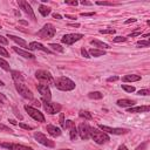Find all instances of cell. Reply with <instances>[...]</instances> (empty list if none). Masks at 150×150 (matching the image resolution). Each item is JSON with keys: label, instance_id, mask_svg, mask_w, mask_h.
<instances>
[{"label": "cell", "instance_id": "ba28073f", "mask_svg": "<svg viewBox=\"0 0 150 150\" xmlns=\"http://www.w3.org/2000/svg\"><path fill=\"white\" fill-rule=\"evenodd\" d=\"M34 138L39 142V143H41L42 145H45V146H48V148H54L55 146V143H54V141H52L50 138H48L45 134H42V132H34Z\"/></svg>", "mask_w": 150, "mask_h": 150}, {"label": "cell", "instance_id": "11a10c76", "mask_svg": "<svg viewBox=\"0 0 150 150\" xmlns=\"http://www.w3.org/2000/svg\"><path fill=\"white\" fill-rule=\"evenodd\" d=\"M68 26H71V27H79L80 25H79V23H70V25H68Z\"/></svg>", "mask_w": 150, "mask_h": 150}, {"label": "cell", "instance_id": "d4e9b609", "mask_svg": "<svg viewBox=\"0 0 150 150\" xmlns=\"http://www.w3.org/2000/svg\"><path fill=\"white\" fill-rule=\"evenodd\" d=\"M39 12L41 13L42 16H47V15L50 14V8L47 7V6H45V5H40L39 6Z\"/></svg>", "mask_w": 150, "mask_h": 150}, {"label": "cell", "instance_id": "2e32d148", "mask_svg": "<svg viewBox=\"0 0 150 150\" xmlns=\"http://www.w3.org/2000/svg\"><path fill=\"white\" fill-rule=\"evenodd\" d=\"M12 49H13L16 54H19L20 56H22V57H26V59H34V57H35L32 53L26 52V50H23V49H21V48H19V47H12Z\"/></svg>", "mask_w": 150, "mask_h": 150}, {"label": "cell", "instance_id": "91938a15", "mask_svg": "<svg viewBox=\"0 0 150 150\" xmlns=\"http://www.w3.org/2000/svg\"><path fill=\"white\" fill-rule=\"evenodd\" d=\"M0 28H1V26H0Z\"/></svg>", "mask_w": 150, "mask_h": 150}, {"label": "cell", "instance_id": "bcb514c9", "mask_svg": "<svg viewBox=\"0 0 150 150\" xmlns=\"http://www.w3.org/2000/svg\"><path fill=\"white\" fill-rule=\"evenodd\" d=\"M60 124H61V127L63 128V125H64V121H63V114H61V115H60Z\"/></svg>", "mask_w": 150, "mask_h": 150}, {"label": "cell", "instance_id": "8992f818", "mask_svg": "<svg viewBox=\"0 0 150 150\" xmlns=\"http://www.w3.org/2000/svg\"><path fill=\"white\" fill-rule=\"evenodd\" d=\"M25 110L28 112V115L32 117V118H34L35 121H38V122H45V116H43V114L40 111V110H38L36 108H33V107H30V105H25Z\"/></svg>", "mask_w": 150, "mask_h": 150}, {"label": "cell", "instance_id": "60d3db41", "mask_svg": "<svg viewBox=\"0 0 150 150\" xmlns=\"http://www.w3.org/2000/svg\"><path fill=\"white\" fill-rule=\"evenodd\" d=\"M135 150H146V143L144 142V143H142L141 145H138Z\"/></svg>", "mask_w": 150, "mask_h": 150}, {"label": "cell", "instance_id": "d590c367", "mask_svg": "<svg viewBox=\"0 0 150 150\" xmlns=\"http://www.w3.org/2000/svg\"><path fill=\"white\" fill-rule=\"evenodd\" d=\"M0 130L1 131H6V132H12V130L8 127H6L5 124H1V123H0Z\"/></svg>", "mask_w": 150, "mask_h": 150}, {"label": "cell", "instance_id": "d6986e66", "mask_svg": "<svg viewBox=\"0 0 150 150\" xmlns=\"http://www.w3.org/2000/svg\"><path fill=\"white\" fill-rule=\"evenodd\" d=\"M150 107L149 105H141V107H130L128 108V112H143V111H149Z\"/></svg>", "mask_w": 150, "mask_h": 150}, {"label": "cell", "instance_id": "6da1fadb", "mask_svg": "<svg viewBox=\"0 0 150 150\" xmlns=\"http://www.w3.org/2000/svg\"><path fill=\"white\" fill-rule=\"evenodd\" d=\"M54 86L59 89V90H62V91H69V90H73L75 88V82L71 81L70 79L66 77V76H61L59 79H56L54 81Z\"/></svg>", "mask_w": 150, "mask_h": 150}, {"label": "cell", "instance_id": "5b68a950", "mask_svg": "<svg viewBox=\"0 0 150 150\" xmlns=\"http://www.w3.org/2000/svg\"><path fill=\"white\" fill-rule=\"evenodd\" d=\"M42 105H43V109L50 114V115H54V114H57L60 112L61 110V104L59 103H55V102H52V101H42Z\"/></svg>", "mask_w": 150, "mask_h": 150}, {"label": "cell", "instance_id": "30bf717a", "mask_svg": "<svg viewBox=\"0 0 150 150\" xmlns=\"http://www.w3.org/2000/svg\"><path fill=\"white\" fill-rule=\"evenodd\" d=\"M18 5H19V7L33 20V21H36V18H35V14H34V12H33V9H32V7H30V5L27 2V1H23V0H19L18 1Z\"/></svg>", "mask_w": 150, "mask_h": 150}, {"label": "cell", "instance_id": "7402d4cb", "mask_svg": "<svg viewBox=\"0 0 150 150\" xmlns=\"http://www.w3.org/2000/svg\"><path fill=\"white\" fill-rule=\"evenodd\" d=\"M90 43H91L93 46L97 47V49H102V50L110 48V47H109V45H107V43H104V42H102V41H98V40H91V41H90Z\"/></svg>", "mask_w": 150, "mask_h": 150}, {"label": "cell", "instance_id": "4316f807", "mask_svg": "<svg viewBox=\"0 0 150 150\" xmlns=\"http://www.w3.org/2000/svg\"><path fill=\"white\" fill-rule=\"evenodd\" d=\"M79 115H80V117H83V118H86V120H91V118H93L91 114H90L89 111H87V110H80Z\"/></svg>", "mask_w": 150, "mask_h": 150}, {"label": "cell", "instance_id": "7c38bea8", "mask_svg": "<svg viewBox=\"0 0 150 150\" xmlns=\"http://www.w3.org/2000/svg\"><path fill=\"white\" fill-rule=\"evenodd\" d=\"M38 91L41 94L42 96V101H50L52 98V94H50V89L47 84H39L38 86Z\"/></svg>", "mask_w": 150, "mask_h": 150}, {"label": "cell", "instance_id": "ffe728a7", "mask_svg": "<svg viewBox=\"0 0 150 150\" xmlns=\"http://www.w3.org/2000/svg\"><path fill=\"white\" fill-rule=\"evenodd\" d=\"M116 103L120 107H132L135 104V101L134 100H129V98H121Z\"/></svg>", "mask_w": 150, "mask_h": 150}, {"label": "cell", "instance_id": "7dc6e473", "mask_svg": "<svg viewBox=\"0 0 150 150\" xmlns=\"http://www.w3.org/2000/svg\"><path fill=\"white\" fill-rule=\"evenodd\" d=\"M137 21V19H135V18H131V19H128L127 21H125V23H130V22H136Z\"/></svg>", "mask_w": 150, "mask_h": 150}, {"label": "cell", "instance_id": "4fadbf2b", "mask_svg": "<svg viewBox=\"0 0 150 150\" xmlns=\"http://www.w3.org/2000/svg\"><path fill=\"white\" fill-rule=\"evenodd\" d=\"M98 128H100L102 131L109 132V134H112V135H122V134L128 132L127 129H122V128H111V127H107V125H103V124H100Z\"/></svg>", "mask_w": 150, "mask_h": 150}, {"label": "cell", "instance_id": "f5cc1de1", "mask_svg": "<svg viewBox=\"0 0 150 150\" xmlns=\"http://www.w3.org/2000/svg\"><path fill=\"white\" fill-rule=\"evenodd\" d=\"M118 150H128V148L125 145H120L118 146Z\"/></svg>", "mask_w": 150, "mask_h": 150}, {"label": "cell", "instance_id": "9a60e30c", "mask_svg": "<svg viewBox=\"0 0 150 150\" xmlns=\"http://www.w3.org/2000/svg\"><path fill=\"white\" fill-rule=\"evenodd\" d=\"M28 49L29 50H42V52H46V53H50V50L47 48V47H45L43 45H41V43H39V42H35V41H33V42H30L29 45H28Z\"/></svg>", "mask_w": 150, "mask_h": 150}, {"label": "cell", "instance_id": "816d5d0a", "mask_svg": "<svg viewBox=\"0 0 150 150\" xmlns=\"http://www.w3.org/2000/svg\"><path fill=\"white\" fill-rule=\"evenodd\" d=\"M53 18H54V19H62V16H61L60 14H57V13H54V14H53Z\"/></svg>", "mask_w": 150, "mask_h": 150}, {"label": "cell", "instance_id": "277c9868", "mask_svg": "<svg viewBox=\"0 0 150 150\" xmlns=\"http://www.w3.org/2000/svg\"><path fill=\"white\" fill-rule=\"evenodd\" d=\"M35 77L42 83V84H54V79L47 70H38L35 73Z\"/></svg>", "mask_w": 150, "mask_h": 150}, {"label": "cell", "instance_id": "484cf974", "mask_svg": "<svg viewBox=\"0 0 150 150\" xmlns=\"http://www.w3.org/2000/svg\"><path fill=\"white\" fill-rule=\"evenodd\" d=\"M88 97L93 98V100H101L103 97V94H101L100 91H90L88 94Z\"/></svg>", "mask_w": 150, "mask_h": 150}, {"label": "cell", "instance_id": "db71d44e", "mask_svg": "<svg viewBox=\"0 0 150 150\" xmlns=\"http://www.w3.org/2000/svg\"><path fill=\"white\" fill-rule=\"evenodd\" d=\"M66 18H68V19H76V16H74V15H69V14H66Z\"/></svg>", "mask_w": 150, "mask_h": 150}, {"label": "cell", "instance_id": "74e56055", "mask_svg": "<svg viewBox=\"0 0 150 150\" xmlns=\"http://www.w3.org/2000/svg\"><path fill=\"white\" fill-rule=\"evenodd\" d=\"M81 54H82L86 59H89V57H90V55H89V53H88V50H87L86 48H82V49H81Z\"/></svg>", "mask_w": 150, "mask_h": 150}, {"label": "cell", "instance_id": "ac0fdd59", "mask_svg": "<svg viewBox=\"0 0 150 150\" xmlns=\"http://www.w3.org/2000/svg\"><path fill=\"white\" fill-rule=\"evenodd\" d=\"M8 38L9 39H12L15 43H18L19 46H21V47H23V48H27L28 49V43L25 41V40H22L21 38H18V36H15V35H12V34H8Z\"/></svg>", "mask_w": 150, "mask_h": 150}, {"label": "cell", "instance_id": "6f0895ef", "mask_svg": "<svg viewBox=\"0 0 150 150\" xmlns=\"http://www.w3.org/2000/svg\"><path fill=\"white\" fill-rule=\"evenodd\" d=\"M1 86H5V83H4L2 81H0V87H1Z\"/></svg>", "mask_w": 150, "mask_h": 150}, {"label": "cell", "instance_id": "603a6c76", "mask_svg": "<svg viewBox=\"0 0 150 150\" xmlns=\"http://www.w3.org/2000/svg\"><path fill=\"white\" fill-rule=\"evenodd\" d=\"M88 53H89L90 56H95V57L105 55V52H104V50H102V49H97V48H91Z\"/></svg>", "mask_w": 150, "mask_h": 150}, {"label": "cell", "instance_id": "d6a6232c", "mask_svg": "<svg viewBox=\"0 0 150 150\" xmlns=\"http://www.w3.org/2000/svg\"><path fill=\"white\" fill-rule=\"evenodd\" d=\"M101 34H114L115 33V29L114 28H108V29H101L100 30Z\"/></svg>", "mask_w": 150, "mask_h": 150}, {"label": "cell", "instance_id": "f35d334b", "mask_svg": "<svg viewBox=\"0 0 150 150\" xmlns=\"http://www.w3.org/2000/svg\"><path fill=\"white\" fill-rule=\"evenodd\" d=\"M19 127H21V128H23V129H27V130H33V129H34L33 127H30V125H28V124H25V123H19Z\"/></svg>", "mask_w": 150, "mask_h": 150}, {"label": "cell", "instance_id": "4dcf8cb0", "mask_svg": "<svg viewBox=\"0 0 150 150\" xmlns=\"http://www.w3.org/2000/svg\"><path fill=\"white\" fill-rule=\"evenodd\" d=\"M137 46H141V47H149L150 46V42L148 40H139L137 41Z\"/></svg>", "mask_w": 150, "mask_h": 150}, {"label": "cell", "instance_id": "681fc988", "mask_svg": "<svg viewBox=\"0 0 150 150\" xmlns=\"http://www.w3.org/2000/svg\"><path fill=\"white\" fill-rule=\"evenodd\" d=\"M137 35H141V32L139 30H137V32H134V33H131L129 36H137Z\"/></svg>", "mask_w": 150, "mask_h": 150}, {"label": "cell", "instance_id": "8fae6325", "mask_svg": "<svg viewBox=\"0 0 150 150\" xmlns=\"http://www.w3.org/2000/svg\"><path fill=\"white\" fill-rule=\"evenodd\" d=\"M90 128L91 127H89V124L88 123H81L80 125H79V129H77V132H79V135H80V137L82 138V139H88V138H90Z\"/></svg>", "mask_w": 150, "mask_h": 150}, {"label": "cell", "instance_id": "f1b7e54d", "mask_svg": "<svg viewBox=\"0 0 150 150\" xmlns=\"http://www.w3.org/2000/svg\"><path fill=\"white\" fill-rule=\"evenodd\" d=\"M0 67L4 69V70H9L11 68H9V64H8V62L6 61V60H4L2 57H0Z\"/></svg>", "mask_w": 150, "mask_h": 150}, {"label": "cell", "instance_id": "c3c4849f", "mask_svg": "<svg viewBox=\"0 0 150 150\" xmlns=\"http://www.w3.org/2000/svg\"><path fill=\"white\" fill-rule=\"evenodd\" d=\"M0 102H1V103H5V102H6V97H5L1 93H0Z\"/></svg>", "mask_w": 150, "mask_h": 150}, {"label": "cell", "instance_id": "5bb4252c", "mask_svg": "<svg viewBox=\"0 0 150 150\" xmlns=\"http://www.w3.org/2000/svg\"><path fill=\"white\" fill-rule=\"evenodd\" d=\"M1 148H6L8 150H33L30 146L23 145V144H18V143H1Z\"/></svg>", "mask_w": 150, "mask_h": 150}, {"label": "cell", "instance_id": "f546056e", "mask_svg": "<svg viewBox=\"0 0 150 150\" xmlns=\"http://www.w3.org/2000/svg\"><path fill=\"white\" fill-rule=\"evenodd\" d=\"M49 47H50L53 50H55V52H59V53H62V52H63V48H62L60 45H57V43H50Z\"/></svg>", "mask_w": 150, "mask_h": 150}, {"label": "cell", "instance_id": "1f68e13d", "mask_svg": "<svg viewBox=\"0 0 150 150\" xmlns=\"http://www.w3.org/2000/svg\"><path fill=\"white\" fill-rule=\"evenodd\" d=\"M122 88L127 91V93H134L135 91V87H132V86H127V84H123L122 86Z\"/></svg>", "mask_w": 150, "mask_h": 150}, {"label": "cell", "instance_id": "7bdbcfd3", "mask_svg": "<svg viewBox=\"0 0 150 150\" xmlns=\"http://www.w3.org/2000/svg\"><path fill=\"white\" fill-rule=\"evenodd\" d=\"M64 2H66L67 5H70V6H76V5H77V1H76V0H75V1H68V0H66Z\"/></svg>", "mask_w": 150, "mask_h": 150}, {"label": "cell", "instance_id": "b9f144b4", "mask_svg": "<svg viewBox=\"0 0 150 150\" xmlns=\"http://www.w3.org/2000/svg\"><path fill=\"white\" fill-rule=\"evenodd\" d=\"M0 43H1V45H7V43H8V41H7V39H6V38H4L2 35H0Z\"/></svg>", "mask_w": 150, "mask_h": 150}, {"label": "cell", "instance_id": "83f0119b", "mask_svg": "<svg viewBox=\"0 0 150 150\" xmlns=\"http://www.w3.org/2000/svg\"><path fill=\"white\" fill-rule=\"evenodd\" d=\"M69 136H70V138L74 141V139H76V136H77V129L75 128V125L74 127H71V128H69Z\"/></svg>", "mask_w": 150, "mask_h": 150}, {"label": "cell", "instance_id": "f907efd6", "mask_svg": "<svg viewBox=\"0 0 150 150\" xmlns=\"http://www.w3.org/2000/svg\"><path fill=\"white\" fill-rule=\"evenodd\" d=\"M81 4H82V5H86V6H91V2H89V1H84V0H82Z\"/></svg>", "mask_w": 150, "mask_h": 150}, {"label": "cell", "instance_id": "8d00e7d4", "mask_svg": "<svg viewBox=\"0 0 150 150\" xmlns=\"http://www.w3.org/2000/svg\"><path fill=\"white\" fill-rule=\"evenodd\" d=\"M96 5L100 6H112V2H107V1H97Z\"/></svg>", "mask_w": 150, "mask_h": 150}, {"label": "cell", "instance_id": "e575fe53", "mask_svg": "<svg viewBox=\"0 0 150 150\" xmlns=\"http://www.w3.org/2000/svg\"><path fill=\"white\" fill-rule=\"evenodd\" d=\"M123 41H127V38H124V36H116V38H114V42H123Z\"/></svg>", "mask_w": 150, "mask_h": 150}, {"label": "cell", "instance_id": "3957f363", "mask_svg": "<svg viewBox=\"0 0 150 150\" xmlns=\"http://www.w3.org/2000/svg\"><path fill=\"white\" fill-rule=\"evenodd\" d=\"M56 33V28L52 25V23H46L39 32L38 35L42 39H52Z\"/></svg>", "mask_w": 150, "mask_h": 150}, {"label": "cell", "instance_id": "cb8c5ba5", "mask_svg": "<svg viewBox=\"0 0 150 150\" xmlns=\"http://www.w3.org/2000/svg\"><path fill=\"white\" fill-rule=\"evenodd\" d=\"M11 74H12V77H13V80H14L15 82H23V76L21 75L20 71H18V70H12Z\"/></svg>", "mask_w": 150, "mask_h": 150}, {"label": "cell", "instance_id": "ab89813d", "mask_svg": "<svg viewBox=\"0 0 150 150\" xmlns=\"http://www.w3.org/2000/svg\"><path fill=\"white\" fill-rule=\"evenodd\" d=\"M138 94H139V95H144V96H146V95H150V91H149V89H141V90L138 91Z\"/></svg>", "mask_w": 150, "mask_h": 150}, {"label": "cell", "instance_id": "f6af8a7d", "mask_svg": "<svg viewBox=\"0 0 150 150\" xmlns=\"http://www.w3.org/2000/svg\"><path fill=\"white\" fill-rule=\"evenodd\" d=\"M95 13L94 12H90V13H81V16H93Z\"/></svg>", "mask_w": 150, "mask_h": 150}, {"label": "cell", "instance_id": "ee69618b", "mask_svg": "<svg viewBox=\"0 0 150 150\" xmlns=\"http://www.w3.org/2000/svg\"><path fill=\"white\" fill-rule=\"evenodd\" d=\"M117 80H118L117 76H111V77H108V79H107L108 82H112V81H117Z\"/></svg>", "mask_w": 150, "mask_h": 150}, {"label": "cell", "instance_id": "680465c9", "mask_svg": "<svg viewBox=\"0 0 150 150\" xmlns=\"http://www.w3.org/2000/svg\"><path fill=\"white\" fill-rule=\"evenodd\" d=\"M60 150H71V149H60Z\"/></svg>", "mask_w": 150, "mask_h": 150}, {"label": "cell", "instance_id": "52a82bcc", "mask_svg": "<svg viewBox=\"0 0 150 150\" xmlns=\"http://www.w3.org/2000/svg\"><path fill=\"white\" fill-rule=\"evenodd\" d=\"M15 89L18 90V93H19L22 97L33 100V94H32V91L28 89V87H27L26 84H23V82H15Z\"/></svg>", "mask_w": 150, "mask_h": 150}, {"label": "cell", "instance_id": "9c48e42d", "mask_svg": "<svg viewBox=\"0 0 150 150\" xmlns=\"http://www.w3.org/2000/svg\"><path fill=\"white\" fill-rule=\"evenodd\" d=\"M83 38V34H80V33H73V34H66L62 36L61 41L62 43H66V45H73L74 42L81 40Z\"/></svg>", "mask_w": 150, "mask_h": 150}, {"label": "cell", "instance_id": "7a4b0ae2", "mask_svg": "<svg viewBox=\"0 0 150 150\" xmlns=\"http://www.w3.org/2000/svg\"><path fill=\"white\" fill-rule=\"evenodd\" d=\"M90 137L97 144H103L109 141V136L104 131H102L97 128H90Z\"/></svg>", "mask_w": 150, "mask_h": 150}, {"label": "cell", "instance_id": "e0dca14e", "mask_svg": "<svg viewBox=\"0 0 150 150\" xmlns=\"http://www.w3.org/2000/svg\"><path fill=\"white\" fill-rule=\"evenodd\" d=\"M47 132H48L50 136H53V137H57V136L61 135V129L57 128V127H55V125L48 124V125H47Z\"/></svg>", "mask_w": 150, "mask_h": 150}, {"label": "cell", "instance_id": "836d02e7", "mask_svg": "<svg viewBox=\"0 0 150 150\" xmlns=\"http://www.w3.org/2000/svg\"><path fill=\"white\" fill-rule=\"evenodd\" d=\"M0 55H1V56H5V57H8V56H9L8 52H7L4 47H1V46H0Z\"/></svg>", "mask_w": 150, "mask_h": 150}, {"label": "cell", "instance_id": "9f6ffc18", "mask_svg": "<svg viewBox=\"0 0 150 150\" xmlns=\"http://www.w3.org/2000/svg\"><path fill=\"white\" fill-rule=\"evenodd\" d=\"M8 122H9V123H12V124H16V122H15L14 120H9Z\"/></svg>", "mask_w": 150, "mask_h": 150}, {"label": "cell", "instance_id": "44dd1931", "mask_svg": "<svg viewBox=\"0 0 150 150\" xmlns=\"http://www.w3.org/2000/svg\"><path fill=\"white\" fill-rule=\"evenodd\" d=\"M139 80H141V76L136 75V74H130V75H125V76L122 77L123 82H136V81H139Z\"/></svg>", "mask_w": 150, "mask_h": 150}]
</instances>
